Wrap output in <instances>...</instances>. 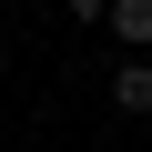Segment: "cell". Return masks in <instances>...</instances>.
<instances>
[{"label": "cell", "mask_w": 152, "mask_h": 152, "mask_svg": "<svg viewBox=\"0 0 152 152\" xmlns=\"http://www.w3.org/2000/svg\"><path fill=\"white\" fill-rule=\"evenodd\" d=\"M112 112H122V122H142V112H152V61H142V51H122V61H112Z\"/></svg>", "instance_id": "cell-1"}, {"label": "cell", "mask_w": 152, "mask_h": 152, "mask_svg": "<svg viewBox=\"0 0 152 152\" xmlns=\"http://www.w3.org/2000/svg\"><path fill=\"white\" fill-rule=\"evenodd\" d=\"M102 20H112V41H122V51H152V0H112Z\"/></svg>", "instance_id": "cell-2"}, {"label": "cell", "mask_w": 152, "mask_h": 152, "mask_svg": "<svg viewBox=\"0 0 152 152\" xmlns=\"http://www.w3.org/2000/svg\"><path fill=\"white\" fill-rule=\"evenodd\" d=\"M61 10H71V20H102V10H112V0H61Z\"/></svg>", "instance_id": "cell-3"}]
</instances>
